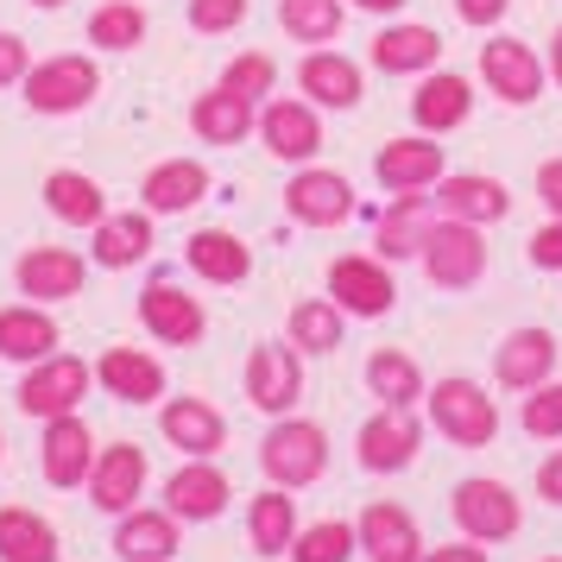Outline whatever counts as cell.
<instances>
[{"label":"cell","mask_w":562,"mask_h":562,"mask_svg":"<svg viewBox=\"0 0 562 562\" xmlns=\"http://www.w3.org/2000/svg\"><path fill=\"white\" fill-rule=\"evenodd\" d=\"M38 468H45V481L64 486V493H70V486H89V468H95V436H89V424H82L77 411L45 424Z\"/></svg>","instance_id":"obj_20"},{"label":"cell","mask_w":562,"mask_h":562,"mask_svg":"<svg viewBox=\"0 0 562 562\" xmlns=\"http://www.w3.org/2000/svg\"><path fill=\"white\" fill-rule=\"evenodd\" d=\"M373 178H380L385 196H417V190H436L449 178V158L436 146V133H411V139H385L380 146Z\"/></svg>","instance_id":"obj_8"},{"label":"cell","mask_w":562,"mask_h":562,"mask_svg":"<svg viewBox=\"0 0 562 562\" xmlns=\"http://www.w3.org/2000/svg\"><path fill=\"white\" fill-rule=\"evenodd\" d=\"M436 215H449V222H474V228H486V222H506L512 215V190L499 178H481V171H449V178L436 183Z\"/></svg>","instance_id":"obj_19"},{"label":"cell","mask_w":562,"mask_h":562,"mask_svg":"<svg viewBox=\"0 0 562 562\" xmlns=\"http://www.w3.org/2000/svg\"><path fill=\"white\" fill-rule=\"evenodd\" d=\"M537 493H543L550 506H562V449H550V461L537 468Z\"/></svg>","instance_id":"obj_50"},{"label":"cell","mask_w":562,"mask_h":562,"mask_svg":"<svg viewBox=\"0 0 562 562\" xmlns=\"http://www.w3.org/2000/svg\"><path fill=\"white\" fill-rule=\"evenodd\" d=\"M228 499H234L228 474H222L215 461H203V456H190L178 474L165 481V512L183 518V525H215V518L228 512Z\"/></svg>","instance_id":"obj_14"},{"label":"cell","mask_w":562,"mask_h":562,"mask_svg":"<svg viewBox=\"0 0 562 562\" xmlns=\"http://www.w3.org/2000/svg\"><path fill=\"white\" fill-rule=\"evenodd\" d=\"M0 562H57V525L32 506H0Z\"/></svg>","instance_id":"obj_35"},{"label":"cell","mask_w":562,"mask_h":562,"mask_svg":"<svg viewBox=\"0 0 562 562\" xmlns=\"http://www.w3.org/2000/svg\"><path fill=\"white\" fill-rule=\"evenodd\" d=\"M32 7H38V13H57V7H64V0H32Z\"/></svg>","instance_id":"obj_53"},{"label":"cell","mask_w":562,"mask_h":562,"mask_svg":"<svg viewBox=\"0 0 562 562\" xmlns=\"http://www.w3.org/2000/svg\"><path fill=\"white\" fill-rule=\"evenodd\" d=\"M32 70V52L20 32H0V89H13V82H26Z\"/></svg>","instance_id":"obj_45"},{"label":"cell","mask_w":562,"mask_h":562,"mask_svg":"<svg viewBox=\"0 0 562 562\" xmlns=\"http://www.w3.org/2000/svg\"><path fill=\"white\" fill-rule=\"evenodd\" d=\"M360 557L367 562H424V531H417V518L405 506H392V499H373V506L360 512Z\"/></svg>","instance_id":"obj_17"},{"label":"cell","mask_w":562,"mask_h":562,"mask_svg":"<svg viewBox=\"0 0 562 562\" xmlns=\"http://www.w3.org/2000/svg\"><path fill=\"white\" fill-rule=\"evenodd\" d=\"M89 234H95V266H108V272H127V266H139V259L153 254V209L102 215Z\"/></svg>","instance_id":"obj_33"},{"label":"cell","mask_w":562,"mask_h":562,"mask_svg":"<svg viewBox=\"0 0 562 562\" xmlns=\"http://www.w3.org/2000/svg\"><path fill=\"white\" fill-rule=\"evenodd\" d=\"M360 557V531L348 518H323V525H304L291 537V562H348Z\"/></svg>","instance_id":"obj_41"},{"label":"cell","mask_w":562,"mask_h":562,"mask_svg":"<svg viewBox=\"0 0 562 562\" xmlns=\"http://www.w3.org/2000/svg\"><path fill=\"white\" fill-rule=\"evenodd\" d=\"M456 13H461V26H499L512 13V0H456Z\"/></svg>","instance_id":"obj_47"},{"label":"cell","mask_w":562,"mask_h":562,"mask_svg":"<svg viewBox=\"0 0 562 562\" xmlns=\"http://www.w3.org/2000/svg\"><path fill=\"white\" fill-rule=\"evenodd\" d=\"M259 139H266V153L284 158V165H310V158L329 146V139H323V114H316V102H304V95H279V102H266V114H259Z\"/></svg>","instance_id":"obj_13"},{"label":"cell","mask_w":562,"mask_h":562,"mask_svg":"<svg viewBox=\"0 0 562 562\" xmlns=\"http://www.w3.org/2000/svg\"><path fill=\"white\" fill-rule=\"evenodd\" d=\"M449 512H456L461 537H474V543H506V537H518V525H525L518 493H512L506 481H486V474L461 481L456 493H449Z\"/></svg>","instance_id":"obj_6"},{"label":"cell","mask_w":562,"mask_h":562,"mask_svg":"<svg viewBox=\"0 0 562 562\" xmlns=\"http://www.w3.org/2000/svg\"><path fill=\"white\" fill-rule=\"evenodd\" d=\"M329 297L348 310V316L373 323V316L392 310L398 284H392V266H385L380 254H341V259H329Z\"/></svg>","instance_id":"obj_12"},{"label":"cell","mask_w":562,"mask_h":562,"mask_svg":"<svg viewBox=\"0 0 562 562\" xmlns=\"http://www.w3.org/2000/svg\"><path fill=\"white\" fill-rule=\"evenodd\" d=\"M89 45L95 52H133V45H146V7L139 0H102L89 13Z\"/></svg>","instance_id":"obj_39"},{"label":"cell","mask_w":562,"mask_h":562,"mask_svg":"<svg viewBox=\"0 0 562 562\" xmlns=\"http://www.w3.org/2000/svg\"><path fill=\"white\" fill-rule=\"evenodd\" d=\"M139 323L165 341V348H196L209 329L203 304L190 297V291H178V284H153V291H139Z\"/></svg>","instance_id":"obj_22"},{"label":"cell","mask_w":562,"mask_h":562,"mask_svg":"<svg viewBox=\"0 0 562 562\" xmlns=\"http://www.w3.org/2000/svg\"><path fill=\"white\" fill-rule=\"evenodd\" d=\"M247 13H254V0H190V26L203 38H222V32L247 26Z\"/></svg>","instance_id":"obj_44"},{"label":"cell","mask_w":562,"mask_h":562,"mask_svg":"<svg viewBox=\"0 0 562 562\" xmlns=\"http://www.w3.org/2000/svg\"><path fill=\"white\" fill-rule=\"evenodd\" d=\"M424 272H430L436 291H474L486 279V234L474 222H449V215H436L430 240H424Z\"/></svg>","instance_id":"obj_3"},{"label":"cell","mask_w":562,"mask_h":562,"mask_svg":"<svg viewBox=\"0 0 562 562\" xmlns=\"http://www.w3.org/2000/svg\"><path fill=\"white\" fill-rule=\"evenodd\" d=\"M304 398V355L291 341H259L247 355V405L266 417H291Z\"/></svg>","instance_id":"obj_7"},{"label":"cell","mask_w":562,"mask_h":562,"mask_svg":"<svg viewBox=\"0 0 562 562\" xmlns=\"http://www.w3.org/2000/svg\"><path fill=\"white\" fill-rule=\"evenodd\" d=\"M424 398H430V424L449 436L456 449H486V442L499 436V405H493L474 380H436Z\"/></svg>","instance_id":"obj_5"},{"label":"cell","mask_w":562,"mask_h":562,"mask_svg":"<svg viewBox=\"0 0 562 562\" xmlns=\"http://www.w3.org/2000/svg\"><path fill=\"white\" fill-rule=\"evenodd\" d=\"M537 196H543V209L562 222V158H543V165H537Z\"/></svg>","instance_id":"obj_48"},{"label":"cell","mask_w":562,"mask_h":562,"mask_svg":"<svg viewBox=\"0 0 562 562\" xmlns=\"http://www.w3.org/2000/svg\"><path fill=\"white\" fill-rule=\"evenodd\" d=\"M284 215L297 228H341L355 215V183L323 165H297V178L284 183Z\"/></svg>","instance_id":"obj_9"},{"label":"cell","mask_w":562,"mask_h":562,"mask_svg":"<svg viewBox=\"0 0 562 562\" xmlns=\"http://www.w3.org/2000/svg\"><path fill=\"white\" fill-rule=\"evenodd\" d=\"M291 537H297V499H291V486L254 493V506H247V543H254V557H291Z\"/></svg>","instance_id":"obj_34"},{"label":"cell","mask_w":562,"mask_h":562,"mask_svg":"<svg viewBox=\"0 0 562 562\" xmlns=\"http://www.w3.org/2000/svg\"><path fill=\"white\" fill-rule=\"evenodd\" d=\"M424 562H486V550L474 543V537H456V543H436V550H424Z\"/></svg>","instance_id":"obj_49"},{"label":"cell","mask_w":562,"mask_h":562,"mask_svg":"<svg viewBox=\"0 0 562 562\" xmlns=\"http://www.w3.org/2000/svg\"><path fill=\"white\" fill-rule=\"evenodd\" d=\"M550 562H562V557H550Z\"/></svg>","instance_id":"obj_55"},{"label":"cell","mask_w":562,"mask_h":562,"mask_svg":"<svg viewBox=\"0 0 562 562\" xmlns=\"http://www.w3.org/2000/svg\"><path fill=\"white\" fill-rule=\"evenodd\" d=\"M367 392L380 405H417L430 385H424V367L405 355V348H373L367 355Z\"/></svg>","instance_id":"obj_37"},{"label":"cell","mask_w":562,"mask_h":562,"mask_svg":"<svg viewBox=\"0 0 562 562\" xmlns=\"http://www.w3.org/2000/svg\"><path fill=\"white\" fill-rule=\"evenodd\" d=\"M297 89H304V102L316 108H360V95H367V77H360L355 57L329 52V45H316V52L297 64Z\"/></svg>","instance_id":"obj_23"},{"label":"cell","mask_w":562,"mask_h":562,"mask_svg":"<svg viewBox=\"0 0 562 562\" xmlns=\"http://www.w3.org/2000/svg\"><path fill=\"white\" fill-rule=\"evenodd\" d=\"M355 449H360V468H367V474H398V468H411L417 449H424V424L411 417V405H380L360 424Z\"/></svg>","instance_id":"obj_10"},{"label":"cell","mask_w":562,"mask_h":562,"mask_svg":"<svg viewBox=\"0 0 562 562\" xmlns=\"http://www.w3.org/2000/svg\"><path fill=\"white\" fill-rule=\"evenodd\" d=\"M190 127H196V139L203 146H240L247 133L259 127V114L247 95H234V89H209V95H196V108H190Z\"/></svg>","instance_id":"obj_31"},{"label":"cell","mask_w":562,"mask_h":562,"mask_svg":"<svg viewBox=\"0 0 562 562\" xmlns=\"http://www.w3.org/2000/svg\"><path fill=\"white\" fill-rule=\"evenodd\" d=\"M543 77H550V64H543L525 38H486L481 45V82L506 108H531L537 95H543Z\"/></svg>","instance_id":"obj_11"},{"label":"cell","mask_w":562,"mask_h":562,"mask_svg":"<svg viewBox=\"0 0 562 562\" xmlns=\"http://www.w3.org/2000/svg\"><path fill=\"white\" fill-rule=\"evenodd\" d=\"M259 468L272 486H310L329 474V430L310 417H279L259 442Z\"/></svg>","instance_id":"obj_1"},{"label":"cell","mask_w":562,"mask_h":562,"mask_svg":"<svg viewBox=\"0 0 562 562\" xmlns=\"http://www.w3.org/2000/svg\"><path fill=\"white\" fill-rule=\"evenodd\" d=\"M436 64H442V32L436 26L398 20L373 38V70H385V77H430Z\"/></svg>","instance_id":"obj_24"},{"label":"cell","mask_w":562,"mask_h":562,"mask_svg":"<svg viewBox=\"0 0 562 562\" xmlns=\"http://www.w3.org/2000/svg\"><path fill=\"white\" fill-rule=\"evenodd\" d=\"M45 209H52L64 228H95L108 215V196L89 171H52L45 178Z\"/></svg>","instance_id":"obj_36"},{"label":"cell","mask_w":562,"mask_h":562,"mask_svg":"<svg viewBox=\"0 0 562 562\" xmlns=\"http://www.w3.org/2000/svg\"><path fill=\"white\" fill-rule=\"evenodd\" d=\"M531 266H537V272H562V222H557V215L531 234Z\"/></svg>","instance_id":"obj_46"},{"label":"cell","mask_w":562,"mask_h":562,"mask_svg":"<svg viewBox=\"0 0 562 562\" xmlns=\"http://www.w3.org/2000/svg\"><path fill=\"white\" fill-rule=\"evenodd\" d=\"M158 430H165L171 449L203 456V461H215L228 449V417L209 405V398H165V405H158Z\"/></svg>","instance_id":"obj_18"},{"label":"cell","mask_w":562,"mask_h":562,"mask_svg":"<svg viewBox=\"0 0 562 562\" xmlns=\"http://www.w3.org/2000/svg\"><path fill=\"white\" fill-rule=\"evenodd\" d=\"M348 20L341 0H279V26L297 38V45H335V32Z\"/></svg>","instance_id":"obj_40"},{"label":"cell","mask_w":562,"mask_h":562,"mask_svg":"<svg viewBox=\"0 0 562 562\" xmlns=\"http://www.w3.org/2000/svg\"><path fill=\"white\" fill-rule=\"evenodd\" d=\"M178 525L183 518H171V512H146L133 506L114 518V557L121 562H171L178 557Z\"/></svg>","instance_id":"obj_29"},{"label":"cell","mask_w":562,"mask_h":562,"mask_svg":"<svg viewBox=\"0 0 562 562\" xmlns=\"http://www.w3.org/2000/svg\"><path fill=\"white\" fill-rule=\"evenodd\" d=\"M82 279H89V259L70 254V247H26L20 266H13V284L32 304H64V297H82Z\"/></svg>","instance_id":"obj_16"},{"label":"cell","mask_w":562,"mask_h":562,"mask_svg":"<svg viewBox=\"0 0 562 562\" xmlns=\"http://www.w3.org/2000/svg\"><path fill=\"white\" fill-rule=\"evenodd\" d=\"M550 82L562 89V26H557V38H550Z\"/></svg>","instance_id":"obj_52"},{"label":"cell","mask_w":562,"mask_h":562,"mask_svg":"<svg viewBox=\"0 0 562 562\" xmlns=\"http://www.w3.org/2000/svg\"><path fill=\"white\" fill-rule=\"evenodd\" d=\"M0 449H7V436H0Z\"/></svg>","instance_id":"obj_54"},{"label":"cell","mask_w":562,"mask_h":562,"mask_svg":"<svg viewBox=\"0 0 562 562\" xmlns=\"http://www.w3.org/2000/svg\"><path fill=\"white\" fill-rule=\"evenodd\" d=\"M557 335L550 329H512L499 348H493V380L506 385V392H531L557 373Z\"/></svg>","instance_id":"obj_21"},{"label":"cell","mask_w":562,"mask_h":562,"mask_svg":"<svg viewBox=\"0 0 562 562\" xmlns=\"http://www.w3.org/2000/svg\"><path fill=\"white\" fill-rule=\"evenodd\" d=\"M272 82H279V64H272L266 52H240V57H228V70H222V89L247 95L254 108L272 95Z\"/></svg>","instance_id":"obj_42"},{"label":"cell","mask_w":562,"mask_h":562,"mask_svg":"<svg viewBox=\"0 0 562 562\" xmlns=\"http://www.w3.org/2000/svg\"><path fill=\"white\" fill-rule=\"evenodd\" d=\"M89 385H95V367H89V360L45 355V360H32L26 380H20V411H26V417H38V424L70 417V411H82Z\"/></svg>","instance_id":"obj_2"},{"label":"cell","mask_w":562,"mask_h":562,"mask_svg":"<svg viewBox=\"0 0 562 562\" xmlns=\"http://www.w3.org/2000/svg\"><path fill=\"white\" fill-rule=\"evenodd\" d=\"M436 228V203L417 190V196H392L380 215V228H373V247H380V259H417L424 254V240H430Z\"/></svg>","instance_id":"obj_30"},{"label":"cell","mask_w":562,"mask_h":562,"mask_svg":"<svg viewBox=\"0 0 562 562\" xmlns=\"http://www.w3.org/2000/svg\"><path fill=\"white\" fill-rule=\"evenodd\" d=\"M95 380H102L108 398H121V405H153L165 398V367H158L146 348H108L95 360Z\"/></svg>","instance_id":"obj_27"},{"label":"cell","mask_w":562,"mask_h":562,"mask_svg":"<svg viewBox=\"0 0 562 562\" xmlns=\"http://www.w3.org/2000/svg\"><path fill=\"white\" fill-rule=\"evenodd\" d=\"M203 196H209V165H196V158H165L139 183V209H153V215H183Z\"/></svg>","instance_id":"obj_28"},{"label":"cell","mask_w":562,"mask_h":562,"mask_svg":"<svg viewBox=\"0 0 562 562\" xmlns=\"http://www.w3.org/2000/svg\"><path fill=\"white\" fill-rule=\"evenodd\" d=\"M474 114V82L456 77V70H430L411 95V121L417 133H456L461 121Z\"/></svg>","instance_id":"obj_25"},{"label":"cell","mask_w":562,"mask_h":562,"mask_svg":"<svg viewBox=\"0 0 562 562\" xmlns=\"http://www.w3.org/2000/svg\"><path fill=\"white\" fill-rule=\"evenodd\" d=\"M355 7H360V13H380V20H385V13H405V0H355Z\"/></svg>","instance_id":"obj_51"},{"label":"cell","mask_w":562,"mask_h":562,"mask_svg":"<svg viewBox=\"0 0 562 562\" xmlns=\"http://www.w3.org/2000/svg\"><path fill=\"white\" fill-rule=\"evenodd\" d=\"M537 442H557L562 436V380H543L531 385V398H525V417H518Z\"/></svg>","instance_id":"obj_43"},{"label":"cell","mask_w":562,"mask_h":562,"mask_svg":"<svg viewBox=\"0 0 562 562\" xmlns=\"http://www.w3.org/2000/svg\"><path fill=\"white\" fill-rule=\"evenodd\" d=\"M89 499L108 518L139 506L146 499V449L139 442H108L102 456H95V468H89Z\"/></svg>","instance_id":"obj_15"},{"label":"cell","mask_w":562,"mask_h":562,"mask_svg":"<svg viewBox=\"0 0 562 562\" xmlns=\"http://www.w3.org/2000/svg\"><path fill=\"white\" fill-rule=\"evenodd\" d=\"M183 266L209 284H247L254 279V247L234 240L228 228H196L183 240Z\"/></svg>","instance_id":"obj_26"},{"label":"cell","mask_w":562,"mask_h":562,"mask_svg":"<svg viewBox=\"0 0 562 562\" xmlns=\"http://www.w3.org/2000/svg\"><path fill=\"white\" fill-rule=\"evenodd\" d=\"M20 89H26L32 114H77V108H89L95 95H102V70H95V57L64 52V57L32 64Z\"/></svg>","instance_id":"obj_4"},{"label":"cell","mask_w":562,"mask_h":562,"mask_svg":"<svg viewBox=\"0 0 562 562\" xmlns=\"http://www.w3.org/2000/svg\"><path fill=\"white\" fill-rule=\"evenodd\" d=\"M57 323L45 304H7L0 310V360H20V367H32V360L57 355Z\"/></svg>","instance_id":"obj_32"},{"label":"cell","mask_w":562,"mask_h":562,"mask_svg":"<svg viewBox=\"0 0 562 562\" xmlns=\"http://www.w3.org/2000/svg\"><path fill=\"white\" fill-rule=\"evenodd\" d=\"M341 329H348V310L335 304V297H304V304L291 310V348L297 355H335Z\"/></svg>","instance_id":"obj_38"}]
</instances>
